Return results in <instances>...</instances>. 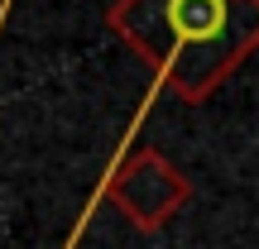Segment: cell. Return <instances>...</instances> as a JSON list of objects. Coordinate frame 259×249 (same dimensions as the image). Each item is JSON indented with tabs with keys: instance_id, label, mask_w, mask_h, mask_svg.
Masks as SVG:
<instances>
[{
	"instance_id": "cell-2",
	"label": "cell",
	"mask_w": 259,
	"mask_h": 249,
	"mask_svg": "<svg viewBox=\"0 0 259 249\" xmlns=\"http://www.w3.org/2000/svg\"><path fill=\"white\" fill-rule=\"evenodd\" d=\"M106 202L120 206V216L135 230L154 235L192 202V182L168 163L158 148H130L106 177Z\"/></svg>"
},
{
	"instance_id": "cell-1",
	"label": "cell",
	"mask_w": 259,
	"mask_h": 249,
	"mask_svg": "<svg viewBox=\"0 0 259 249\" xmlns=\"http://www.w3.org/2000/svg\"><path fill=\"white\" fill-rule=\"evenodd\" d=\"M106 24L183 106H202L254 53L259 0H115Z\"/></svg>"
}]
</instances>
